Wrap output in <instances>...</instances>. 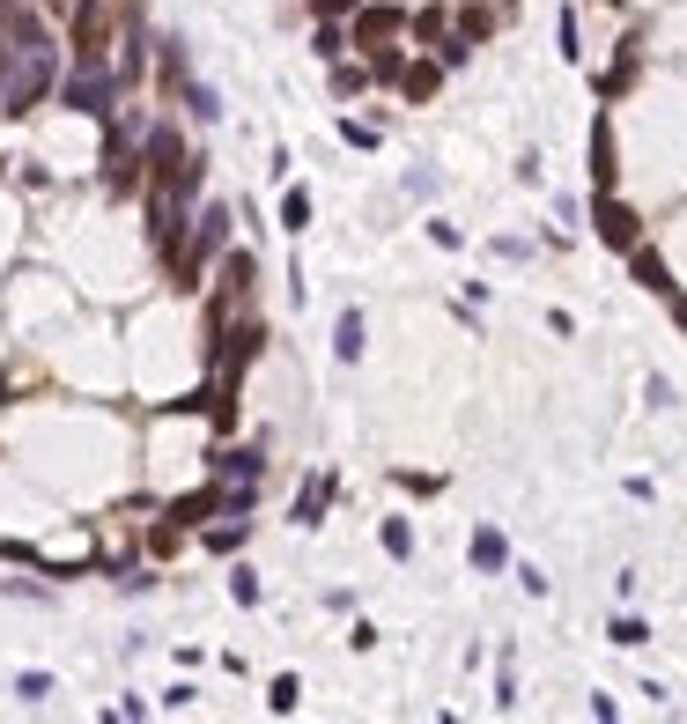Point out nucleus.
Masks as SVG:
<instances>
[{
  "label": "nucleus",
  "instance_id": "393cba45",
  "mask_svg": "<svg viewBox=\"0 0 687 724\" xmlns=\"http://www.w3.org/2000/svg\"><path fill=\"white\" fill-rule=\"evenodd\" d=\"M362 0H318V15H326V23H340V15H355Z\"/></svg>",
  "mask_w": 687,
  "mask_h": 724
},
{
  "label": "nucleus",
  "instance_id": "bb28decb",
  "mask_svg": "<svg viewBox=\"0 0 687 724\" xmlns=\"http://www.w3.org/2000/svg\"><path fill=\"white\" fill-rule=\"evenodd\" d=\"M45 8H67V0H45Z\"/></svg>",
  "mask_w": 687,
  "mask_h": 724
},
{
  "label": "nucleus",
  "instance_id": "a878e982",
  "mask_svg": "<svg viewBox=\"0 0 687 724\" xmlns=\"http://www.w3.org/2000/svg\"><path fill=\"white\" fill-rule=\"evenodd\" d=\"M673 318H680V333H687V296H673Z\"/></svg>",
  "mask_w": 687,
  "mask_h": 724
},
{
  "label": "nucleus",
  "instance_id": "f257e3e1",
  "mask_svg": "<svg viewBox=\"0 0 687 724\" xmlns=\"http://www.w3.org/2000/svg\"><path fill=\"white\" fill-rule=\"evenodd\" d=\"M222 252H229V207H200V215H193V237H185V259H178V274H170V281L193 289V274H200L207 259H222Z\"/></svg>",
  "mask_w": 687,
  "mask_h": 724
},
{
  "label": "nucleus",
  "instance_id": "f8f14e48",
  "mask_svg": "<svg viewBox=\"0 0 687 724\" xmlns=\"http://www.w3.org/2000/svg\"><path fill=\"white\" fill-rule=\"evenodd\" d=\"M229 473H237V481H259V451L244 444V451H222L215 459V481H229Z\"/></svg>",
  "mask_w": 687,
  "mask_h": 724
},
{
  "label": "nucleus",
  "instance_id": "1a4fd4ad",
  "mask_svg": "<svg viewBox=\"0 0 687 724\" xmlns=\"http://www.w3.org/2000/svg\"><path fill=\"white\" fill-rule=\"evenodd\" d=\"M628 266H636V281H643L651 296H673V274H665V259L651 252V244H636V252H628Z\"/></svg>",
  "mask_w": 687,
  "mask_h": 724
},
{
  "label": "nucleus",
  "instance_id": "423d86ee",
  "mask_svg": "<svg viewBox=\"0 0 687 724\" xmlns=\"http://www.w3.org/2000/svg\"><path fill=\"white\" fill-rule=\"evenodd\" d=\"M326 503H333V473H311L296 495V525H326Z\"/></svg>",
  "mask_w": 687,
  "mask_h": 724
},
{
  "label": "nucleus",
  "instance_id": "7ed1b4c3",
  "mask_svg": "<svg viewBox=\"0 0 687 724\" xmlns=\"http://www.w3.org/2000/svg\"><path fill=\"white\" fill-rule=\"evenodd\" d=\"M591 230L614 244V252H636V244H643V222L628 215V207H621L614 193H599V207H591Z\"/></svg>",
  "mask_w": 687,
  "mask_h": 724
},
{
  "label": "nucleus",
  "instance_id": "4468645a",
  "mask_svg": "<svg viewBox=\"0 0 687 724\" xmlns=\"http://www.w3.org/2000/svg\"><path fill=\"white\" fill-rule=\"evenodd\" d=\"M244 532H252V518H244V510H229V525L207 532V547H215V555H229V547H244Z\"/></svg>",
  "mask_w": 687,
  "mask_h": 724
},
{
  "label": "nucleus",
  "instance_id": "2eb2a0df",
  "mask_svg": "<svg viewBox=\"0 0 687 724\" xmlns=\"http://www.w3.org/2000/svg\"><path fill=\"white\" fill-rule=\"evenodd\" d=\"M185 111L215 126V119H222V97H215V89H207V82H185Z\"/></svg>",
  "mask_w": 687,
  "mask_h": 724
},
{
  "label": "nucleus",
  "instance_id": "f03ea898",
  "mask_svg": "<svg viewBox=\"0 0 687 724\" xmlns=\"http://www.w3.org/2000/svg\"><path fill=\"white\" fill-rule=\"evenodd\" d=\"M111 97H119V74H111L104 60H82V67H74V82L60 89V104L67 111H89V119H104Z\"/></svg>",
  "mask_w": 687,
  "mask_h": 724
},
{
  "label": "nucleus",
  "instance_id": "6ab92c4d",
  "mask_svg": "<svg viewBox=\"0 0 687 724\" xmlns=\"http://www.w3.org/2000/svg\"><path fill=\"white\" fill-rule=\"evenodd\" d=\"M296 695H303V688H296V673H281V680H274V695H266V702H274V710L289 717V710H296Z\"/></svg>",
  "mask_w": 687,
  "mask_h": 724
},
{
  "label": "nucleus",
  "instance_id": "a211bd4d",
  "mask_svg": "<svg viewBox=\"0 0 687 724\" xmlns=\"http://www.w3.org/2000/svg\"><path fill=\"white\" fill-rule=\"evenodd\" d=\"M488 30H495V15H488V8H466V15H458V37H473V45H481Z\"/></svg>",
  "mask_w": 687,
  "mask_h": 724
},
{
  "label": "nucleus",
  "instance_id": "ddd939ff",
  "mask_svg": "<svg viewBox=\"0 0 687 724\" xmlns=\"http://www.w3.org/2000/svg\"><path fill=\"white\" fill-rule=\"evenodd\" d=\"M591 185H599V193L614 185V141H606V126L591 133Z\"/></svg>",
  "mask_w": 687,
  "mask_h": 724
},
{
  "label": "nucleus",
  "instance_id": "9d476101",
  "mask_svg": "<svg viewBox=\"0 0 687 724\" xmlns=\"http://www.w3.org/2000/svg\"><path fill=\"white\" fill-rule=\"evenodd\" d=\"M333 355H340V362H362V311H340V326H333Z\"/></svg>",
  "mask_w": 687,
  "mask_h": 724
},
{
  "label": "nucleus",
  "instance_id": "b1692460",
  "mask_svg": "<svg viewBox=\"0 0 687 724\" xmlns=\"http://www.w3.org/2000/svg\"><path fill=\"white\" fill-rule=\"evenodd\" d=\"M414 30H422V37H436V45H444V8H422V15H414Z\"/></svg>",
  "mask_w": 687,
  "mask_h": 724
},
{
  "label": "nucleus",
  "instance_id": "412c9836",
  "mask_svg": "<svg viewBox=\"0 0 687 724\" xmlns=\"http://www.w3.org/2000/svg\"><path fill=\"white\" fill-rule=\"evenodd\" d=\"M229 592H237V606H259V577H252V569H237V577H229Z\"/></svg>",
  "mask_w": 687,
  "mask_h": 724
},
{
  "label": "nucleus",
  "instance_id": "39448f33",
  "mask_svg": "<svg viewBox=\"0 0 687 724\" xmlns=\"http://www.w3.org/2000/svg\"><path fill=\"white\" fill-rule=\"evenodd\" d=\"M407 23V8H355V45H377L385 52V37Z\"/></svg>",
  "mask_w": 687,
  "mask_h": 724
},
{
  "label": "nucleus",
  "instance_id": "aec40b11",
  "mask_svg": "<svg viewBox=\"0 0 687 724\" xmlns=\"http://www.w3.org/2000/svg\"><path fill=\"white\" fill-rule=\"evenodd\" d=\"M15 695H23V702H45V695H52V673H23V680H15Z\"/></svg>",
  "mask_w": 687,
  "mask_h": 724
},
{
  "label": "nucleus",
  "instance_id": "9b49d317",
  "mask_svg": "<svg viewBox=\"0 0 687 724\" xmlns=\"http://www.w3.org/2000/svg\"><path fill=\"white\" fill-rule=\"evenodd\" d=\"M281 230H289V237L311 230V193H303V185H289V193H281Z\"/></svg>",
  "mask_w": 687,
  "mask_h": 724
},
{
  "label": "nucleus",
  "instance_id": "4be33fe9",
  "mask_svg": "<svg viewBox=\"0 0 687 724\" xmlns=\"http://www.w3.org/2000/svg\"><path fill=\"white\" fill-rule=\"evenodd\" d=\"M340 141H348V148H377V126H355V119H340Z\"/></svg>",
  "mask_w": 687,
  "mask_h": 724
},
{
  "label": "nucleus",
  "instance_id": "20e7f679",
  "mask_svg": "<svg viewBox=\"0 0 687 724\" xmlns=\"http://www.w3.org/2000/svg\"><path fill=\"white\" fill-rule=\"evenodd\" d=\"M141 178H148V156L133 141H119V133H111V148H104V185L111 193H141Z\"/></svg>",
  "mask_w": 687,
  "mask_h": 724
},
{
  "label": "nucleus",
  "instance_id": "5701e85b",
  "mask_svg": "<svg viewBox=\"0 0 687 724\" xmlns=\"http://www.w3.org/2000/svg\"><path fill=\"white\" fill-rule=\"evenodd\" d=\"M562 60H584V45H577V15L562 8Z\"/></svg>",
  "mask_w": 687,
  "mask_h": 724
},
{
  "label": "nucleus",
  "instance_id": "f3484780",
  "mask_svg": "<svg viewBox=\"0 0 687 724\" xmlns=\"http://www.w3.org/2000/svg\"><path fill=\"white\" fill-rule=\"evenodd\" d=\"M385 555H392V562H407V555H414V532L399 525V518H385Z\"/></svg>",
  "mask_w": 687,
  "mask_h": 724
},
{
  "label": "nucleus",
  "instance_id": "6e6552de",
  "mask_svg": "<svg viewBox=\"0 0 687 724\" xmlns=\"http://www.w3.org/2000/svg\"><path fill=\"white\" fill-rule=\"evenodd\" d=\"M436 82H444V60H414V67H399V89H407V104L436 97Z\"/></svg>",
  "mask_w": 687,
  "mask_h": 724
},
{
  "label": "nucleus",
  "instance_id": "0eeeda50",
  "mask_svg": "<svg viewBox=\"0 0 687 724\" xmlns=\"http://www.w3.org/2000/svg\"><path fill=\"white\" fill-rule=\"evenodd\" d=\"M466 555H473V569H488V577H495V569H510V540H503L495 525H481V532H473V547H466Z\"/></svg>",
  "mask_w": 687,
  "mask_h": 724
},
{
  "label": "nucleus",
  "instance_id": "dca6fc26",
  "mask_svg": "<svg viewBox=\"0 0 687 724\" xmlns=\"http://www.w3.org/2000/svg\"><path fill=\"white\" fill-rule=\"evenodd\" d=\"M606 636H614V643H621V651H636V643H651V628H643L636 614H621L614 628H606Z\"/></svg>",
  "mask_w": 687,
  "mask_h": 724
}]
</instances>
